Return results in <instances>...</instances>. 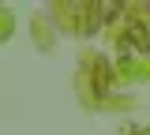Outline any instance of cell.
<instances>
[{
    "instance_id": "1",
    "label": "cell",
    "mask_w": 150,
    "mask_h": 135,
    "mask_svg": "<svg viewBox=\"0 0 150 135\" xmlns=\"http://www.w3.org/2000/svg\"><path fill=\"white\" fill-rule=\"evenodd\" d=\"M8 34H11V15L0 11V38H8Z\"/></svg>"
},
{
    "instance_id": "2",
    "label": "cell",
    "mask_w": 150,
    "mask_h": 135,
    "mask_svg": "<svg viewBox=\"0 0 150 135\" xmlns=\"http://www.w3.org/2000/svg\"><path fill=\"white\" fill-rule=\"evenodd\" d=\"M139 135H150V128H146V131H139Z\"/></svg>"
}]
</instances>
